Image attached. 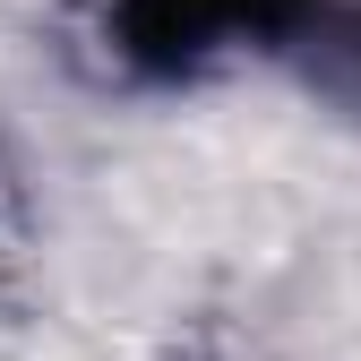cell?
Wrapping results in <instances>:
<instances>
[{"label": "cell", "mask_w": 361, "mask_h": 361, "mask_svg": "<svg viewBox=\"0 0 361 361\" xmlns=\"http://www.w3.org/2000/svg\"><path fill=\"white\" fill-rule=\"evenodd\" d=\"M310 0H104V52L129 78H190L224 52H284Z\"/></svg>", "instance_id": "6da1fadb"}, {"label": "cell", "mask_w": 361, "mask_h": 361, "mask_svg": "<svg viewBox=\"0 0 361 361\" xmlns=\"http://www.w3.org/2000/svg\"><path fill=\"white\" fill-rule=\"evenodd\" d=\"M293 52H310V69H319L336 95L361 104V9H327V0H310V18L293 35Z\"/></svg>", "instance_id": "7a4b0ae2"}]
</instances>
